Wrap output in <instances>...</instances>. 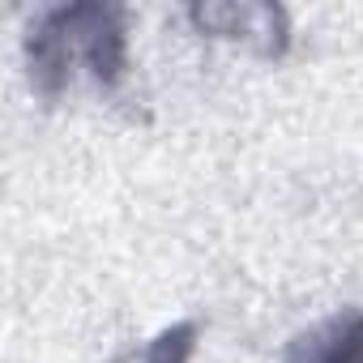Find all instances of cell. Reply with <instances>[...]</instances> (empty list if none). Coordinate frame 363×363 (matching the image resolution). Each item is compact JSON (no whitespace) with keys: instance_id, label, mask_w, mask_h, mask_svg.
<instances>
[{"instance_id":"cell-1","label":"cell","mask_w":363,"mask_h":363,"mask_svg":"<svg viewBox=\"0 0 363 363\" xmlns=\"http://www.w3.org/2000/svg\"><path fill=\"white\" fill-rule=\"evenodd\" d=\"M30 86L39 94H60L77 65L90 69L99 86L124 77V9L120 5H60L48 9L26 35Z\"/></svg>"},{"instance_id":"cell-3","label":"cell","mask_w":363,"mask_h":363,"mask_svg":"<svg viewBox=\"0 0 363 363\" xmlns=\"http://www.w3.org/2000/svg\"><path fill=\"white\" fill-rule=\"evenodd\" d=\"M282 363H363V312H337L291 342Z\"/></svg>"},{"instance_id":"cell-2","label":"cell","mask_w":363,"mask_h":363,"mask_svg":"<svg viewBox=\"0 0 363 363\" xmlns=\"http://www.w3.org/2000/svg\"><path fill=\"white\" fill-rule=\"evenodd\" d=\"M189 22L214 39H235L261 56H282L291 39V22L282 5L265 0H240V5H193Z\"/></svg>"},{"instance_id":"cell-4","label":"cell","mask_w":363,"mask_h":363,"mask_svg":"<svg viewBox=\"0 0 363 363\" xmlns=\"http://www.w3.org/2000/svg\"><path fill=\"white\" fill-rule=\"evenodd\" d=\"M193 346H197V325L193 320H179V325L162 329L141 350V359H133V363H189L193 359Z\"/></svg>"}]
</instances>
